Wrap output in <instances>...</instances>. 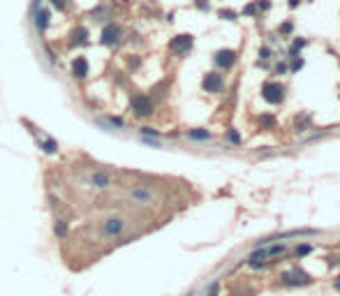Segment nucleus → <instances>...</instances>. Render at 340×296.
Here are the masks:
<instances>
[{"label":"nucleus","instance_id":"25","mask_svg":"<svg viewBox=\"0 0 340 296\" xmlns=\"http://www.w3.org/2000/svg\"><path fill=\"white\" fill-rule=\"evenodd\" d=\"M313 252V245L310 243H301V245H296V255H310Z\"/></svg>","mask_w":340,"mask_h":296},{"label":"nucleus","instance_id":"31","mask_svg":"<svg viewBox=\"0 0 340 296\" xmlns=\"http://www.w3.org/2000/svg\"><path fill=\"white\" fill-rule=\"evenodd\" d=\"M127 65H130L132 70H137L141 65V58H139V56H132V58H127Z\"/></svg>","mask_w":340,"mask_h":296},{"label":"nucleus","instance_id":"17","mask_svg":"<svg viewBox=\"0 0 340 296\" xmlns=\"http://www.w3.org/2000/svg\"><path fill=\"white\" fill-rule=\"evenodd\" d=\"M132 199L148 204L151 199H153V192H151V190H144V188H137V190H132Z\"/></svg>","mask_w":340,"mask_h":296},{"label":"nucleus","instance_id":"19","mask_svg":"<svg viewBox=\"0 0 340 296\" xmlns=\"http://www.w3.org/2000/svg\"><path fill=\"white\" fill-rule=\"evenodd\" d=\"M292 33H294V21H282L278 26V35H282V37H289Z\"/></svg>","mask_w":340,"mask_h":296},{"label":"nucleus","instance_id":"7","mask_svg":"<svg viewBox=\"0 0 340 296\" xmlns=\"http://www.w3.org/2000/svg\"><path fill=\"white\" fill-rule=\"evenodd\" d=\"M201 88L206 90V93H222L225 90V76L220 72H206L204 74V79H201Z\"/></svg>","mask_w":340,"mask_h":296},{"label":"nucleus","instance_id":"20","mask_svg":"<svg viewBox=\"0 0 340 296\" xmlns=\"http://www.w3.org/2000/svg\"><path fill=\"white\" fill-rule=\"evenodd\" d=\"M241 14H243V16H257V14H259V9H257V0L248 2V5L241 9Z\"/></svg>","mask_w":340,"mask_h":296},{"label":"nucleus","instance_id":"3","mask_svg":"<svg viewBox=\"0 0 340 296\" xmlns=\"http://www.w3.org/2000/svg\"><path fill=\"white\" fill-rule=\"evenodd\" d=\"M194 44V37L190 33H180V35H173L171 40H169V51L176 56H183L187 54Z\"/></svg>","mask_w":340,"mask_h":296},{"label":"nucleus","instance_id":"9","mask_svg":"<svg viewBox=\"0 0 340 296\" xmlns=\"http://www.w3.org/2000/svg\"><path fill=\"white\" fill-rule=\"evenodd\" d=\"M88 72H90V65H88L86 56H77L72 61V76L74 79H86Z\"/></svg>","mask_w":340,"mask_h":296},{"label":"nucleus","instance_id":"2","mask_svg":"<svg viewBox=\"0 0 340 296\" xmlns=\"http://www.w3.org/2000/svg\"><path fill=\"white\" fill-rule=\"evenodd\" d=\"M120 42H123V30H120L118 23H104V28H102V35H100V44L102 47H118Z\"/></svg>","mask_w":340,"mask_h":296},{"label":"nucleus","instance_id":"35","mask_svg":"<svg viewBox=\"0 0 340 296\" xmlns=\"http://www.w3.org/2000/svg\"><path fill=\"white\" fill-rule=\"evenodd\" d=\"M336 290L340 292V278H336Z\"/></svg>","mask_w":340,"mask_h":296},{"label":"nucleus","instance_id":"33","mask_svg":"<svg viewBox=\"0 0 340 296\" xmlns=\"http://www.w3.org/2000/svg\"><path fill=\"white\" fill-rule=\"evenodd\" d=\"M275 72L278 74H289V68H287L285 63H278V65H275Z\"/></svg>","mask_w":340,"mask_h":296},{"label":"nucleus","instance_id":"15","mask_svg":"<svg viewBox=\"0 0 340 296\" xmlns=\"http://www.w3.org/2000/svg\"><path fill=\"white\" fill-rule=\"evenodd\" d=\"M218 19H222V21H239V12H236V9H232V7H220V9H218Z\"/></svg>","mask_w":340,"mask_h":296},{"label":"nucleus","instance_id":"30","mask_svg":"<svg viewBox=\"0 0 340 296\" xmlns=\"http://www.w3.org/2000/svg\"><path fill=\"white\" fill-rule=\"evenodd\" d=\"M141 135L144 137H160V132L155 128H141Z\"/></svg>","mask_w":340,"mask_h":296},{"label":"nucleus","instance_id":"34","mask_svg":"<svg viewBox=\"0 0 340 296\" xmlns=\"http://www.w3.org/2000/svg\"><path fill=\"white\" fill-rule=\"evenodd\" d=\"M299 5H301V0H287V7H289V9H296Z\"/></svg>","mask_w":340,"mask_h":296},{"label":"nucleus","instance_id":"1","mask_svg":"<svg viewBox=\"0 0 340 296\" xmlns=\"http://www.w3.org/2000/svg\"><path fill=\"white\" fill-rule=\"evenodd\" d=\"M261 97L268 102V104H282L285 102V86L280 81H264L261 86Z\"/></svg>","mask_w":340,"mask_h":296},{"label":"nucleus","instance_id":"6","mask_svg":"<svg viewBox=\"0 0 340 296\" xmlns=\"http://www.w3.org/2000/svg\"><path fill=\"white\" fill-rule=\"evenodd\" d=\"M153 97H148V95H134L132 97V111L134 116H139V118H148V116L153 114Z\"/></svg>","mask_w":340,"mask_h":296},{"label":"nucleus","instance_id":"26","mask_svg":"<svg viewBox=\"0 0 340 296\" xmlns=\"http://www.w3.org/2000/svg\"><path fill=\"white\" fill-rule=\"evenodd\" d=\"M49 2H51V7L58 9V12H65L67 9V0H49Z\"/></svg>","mask_w":340,"mask_h":296},{"label":"nucleus","instance_id":"18","mask_svg":"<svg viewBox=\"0 0 340 296\" xmlns=\"http://www.w3.org/2000/svg\"><path fill=\"white\" fill-rule=\"evenodd\" d=\"M275 128V116L273 114H261L259 116V130H271Z\"/></svg>","mask_w":340,"mask_h":296},{"label":"nucleus","instance_id":"16","mask_svg":"<svg viewBox=\"0 0 340 296\" xmlns=\"http://www.w3.org/2000/svg\"><path fill=\"white\" fill-rule=\"evenodd\" d=\"M187 137L190 139H194V142H206V139H211V132L204 128H197V130H190L187 132Z\"/></svg>","mask_w":340,"mask_h":296},{"label":"nucleus","instance_id":"5","mask_svg":"<svg viewBox=\"0 0 340 296\" xmlns=\"http://www.w3.org/2000/svg\"><path fill=\"white\" fill-rule=\"evenodd\" d=\"M282 283L289 285V287H303V285H310L313 283V278L308 276L303 269H292V271H285L282 273Z\"/></svg>","mask_w":340,"mask_h":296},{"label":"nucleus","instance_id":"21","mask_svg":"<svg viewBox=\"0 0 340 296\" xmlns=\"http://www.w3.org/2000/svg\"><path fill=\"white\" fill-rule=\"evenodd\" d=\"M93 183L97 185V188H107V185H109V176L102 174V171H97V174H93Z\"/></svg>","mask_w":340,"mask_h":296},{"label":"nucleus","instance_id":"14","mask_svg":"<svg viewBox=\"0 0 340 296\" xmlns=\"http://www.w3.org/2000/svg\"><path fill=\"white\" fill-rule=\"evenodd\" d=\"M90 16H93L95 21H102V23H104V21L111 19V7L109 5H97L93 12H90Z\"/></svg>","mask_w":340,"mask_h":296},{"label":"nucleus","instance_id":"28","mask_svg":"<svg viewBox=\"0 0 340 296\" xmlns=\"http://www.w3.org/2000/svg\"><path fill=\"white\" fill-rule=\"evenodd\" d=\"M227 139H229L232 144H241V135L236 132V130H229V132H227Z\"/></svg>","mask_w":340,"mask_h":296},{"label":"nucleus","instance_id":"27","mask_svg":"<svg viewBox=\"0 0 340 296\" xmlns=\"http://www.w3.org/2000/svg\"><path fill=\"white\" fill-rule=\"evenodd\" d=\"M257 9H259V14L268 12L271 9V0H257Z\"/></svg>","mask_w":340,"mask_h":296},{"label":"nucleus","instance_id":"11","mask_svg":"<svg viewBox=\"0 0 340 296\" xmlns=\"http://www.w3.org/2000/svg\"><path fill=\"white\" fill-rule=\"evenodd\" d=\"M88 37H90L88 28L79 23V26L72 30V40H70V44H72V47H84V44H88Z\"/></svg>","mask_w":340,"mask_h":296},{"label":"nucleus","instance_id":"24","mask_svg":"<svg viewBox=\"0 0 340 296\" xmlns=\"http://www.w3.org/2000/svg\"><path fill=\"white\" fill-rule=\"evenodd\" d=\"M40 146L44 148L47 153H56V150H58V144H56L54 139H47V142H44V144H40Z\"/></svg>","mask_w":340,"mask_h":296},{"label":"nucleus","instance_id":"12","mask_svg":"<svg viewBox=\"0 0 340 296\" xmlns=\"http://www.w3.org/2000/svg\"><path fill=\"white\" fill-rule=\"evenodd\" d=\"M308 47V37H294L289 49H287V58H294V56H299L301 49Z\"/></svg>","mask_w":340,"mask_h":296},{"label":"nucleus","instance_id":"4","mask_svg":"<svg viewBox=\"0 0 340 296\" xmlns=\"http://www.w3.org/2000/svg\"><path fill=\"white\" fill-rule=\"evenodd\" d=\"M239 61V54L234 51V49H220V51H215L213 54V65L218 70H232Z\"/></svg>","mask_w":340,"mask_h":296},{"label":"nucleus","instance_id":"32","mask_svg":"<svg viewBox=\"0 0 340 296\" xmlns=\"http://www.w3.org/2000/svg\"><path fill=\"white\" fill-rule=\"evenodd\" d=\"M67 227H65V222H56V234L58 236H65Z\"/></svg>","mask_w":340,"mask_h":296},{"label":"nucleus","instance_id":"10","mask_svg":"<svg viewBox=\"0 0 340 296\" xmlns=\"http://www.w3.org/2000/svg\"><path fill=\"white\" fill-rule=\"evenodd\" d=\"M33 14H35V28H37V33H44L49 28V23H51V12H49L47 7L40 5Z\"/></svg>","mask_w":340,"mask_h":296},{"label":"nucleus","instance_id":"8","mask_svg":"<svg viewBox=\"0 0 340 296\" xmlns=\"http://www.w3.org/2000/svg\"><path fill=\"white\" fill-rule=\"evenodd\" d=\"M287 252V245H271V248H261L259 245V250H255L253 255H250V264H257L259 262V257H266V259H273V257H280V255H285Z\"/></svg>","mask_w":340,"mask_h":296},{"label":"nucleus","instance_id":"22","mask_svg":"<svg viewBox=\"0 0 340 296\" xmlns=\"http://www.w3.org/2000/svg\"><path fill=\"white\" fill-rule=\"evenodd\" d=\"M289 72H299L301 68H303V58L301 56H294V58H289Z\"/></svg>","mask_w":340,"mask_h":296},{"label":"nucleus","instance_id":"23","mask_svg":"<svg viewBox=\"0 0 340 296\" xmlns=\"http://www.w3.org/2000/svg\"><path fill=\"white\" fill-rule=\"evenodd\" d=\"M259 58L261 61H271V58H273V49L268 47V44H264V47L259 49Z\"/></svg>","mask_w":340,"mask_h":296},{"label":"nucleus","instance_id":"13","mask_svg":"<svg viewBox=\"0 0 340 296\" xmlns=\"http://www.w3.org/2000/svg\"><path fill=\"white\" fill-rule=\"evenodd\" d=\"M310 123H313V116L308 114H299L296 118H294V132H303V130L310 128Z\"/></svg>","mask_w":340,"mask_h":296},{"label":"nucleus","instance_id":"29","mask_svg":"<svg viewBox=\"0 0 340 296\" xmlns=\"http://www.w3.org/2000/svg\"><path fill=\"white\" fill-rule=\"evenodd\" d=\"M194 7H197V9H201V12H208V9H211L208 0H194Z\"/></svg>","mask_w":340,"mask_h":296}]
</instances>
